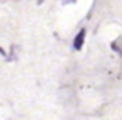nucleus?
I'll use <instances>...</instances> for the list:
<instances>
[{"label": "nucleus", "mask_w": 122, "mask_h": 120, "mask_svg": "<svg viewBox=\"0 0 122 120\" xmlns=\"http://www.w3.org/2000/svg\"><path fill=\"white\" fill-rule=\"evenodd\" d=\"M85 34H86L85 28H81L78 33H77L75 39H74V48H75V50H81L83 44H85Z\"/></svg>", "instance_id": "obj_1"}, {"label": "nucleus", "mask_w": 122, "mask_h": 120, "mask_svg": "<svg viewBox=\"0 0 122 120\" xmlns=\"http://www.w3.org/2000/svg\"><path fill=\"white\" fill-rule=\"evenodd\" d=\"M77 0H63V5H69V3H75Z\"/></svg>", "instance_id": "obj_2"}]
</instances>
